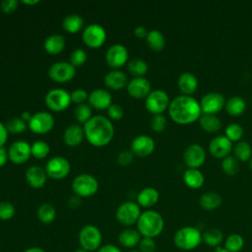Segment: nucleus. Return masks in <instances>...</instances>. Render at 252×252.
Here are the masks:
<instances>
[{
	"label": "nucleus",
	"instance_id": "obj_1",
	"mask_svg": "<svg viewBox=\"0 0 252 252\" xmlns=\"http://www.w3.org/2000/svg\"><path fill=\"white\" fill-rule=\"evenodd\" d=\"M200 102L191 95H179L173 98L168 106L170 118L178 124H188L201 116Z\"/></svg>",
	"mask_w": 252,
	"mask_h": 252
},
{
	"label": "nucleus",
	"instance_id": "obj_2",
	"mask_svg": "<svg viewBox=\"0 0 252 252\" xmlns=\"http://www.w3.org/2000/svg\"><path fill=\"white\" fill-rule=\"evenodd\" d=\"M84 133L88 142L94 147H103L113 138L112 122L103 115L92 116L84 124Z\"/></svg>",
	"mask_w": 252,
	"mask_h": 252
},
{
	"label": "nucleus",
	"instance_id": "obj_3",
	"mask_svg": "<svg viewBox=\"0 0 252 252\" xmlns=\"http://www.w3.org/2000/svg\"><path fill=\"white\" fill-rule=\"evenodd\" d=\"M136 224L137 230L142 237L155 238L162 232L164 220L161 215L157 211L147 210L141 214Z\"/></svg>",
	"mask_w": 252,
	"mask_h": 252
},
{
	"label": "nucleus",
	"instance_id": "obj_4",
	"mask_svg": "<svg viewBox=\"0 0 252 252\" xmlns=\"http://www.w3.org/2000/svg\"><path fill=\"white\" fill-rule=\"evenodd\" d=\"M202 242V232L195 226H183L173 235L174 245L183 251L194 250Z\"/></svg>",
	"mask_w": 252,
	"mask_h": 252
},
{
	"label": "nucleus",
	"instance_id": "obj_5",
	"mask_svg": "<svg viewBox=\"0 0 252 252\" xmlns=\"http://www.w3.org/2000/svg\"><path fill=\"white\" fill-rule=\"evenodd\" d=\"M78 240L81 248L89 252H95L101 246L102 234L97 226L86 224L80 229Z\"/></svg>",
	"mask_w": 252,
	"mask_h": 252
},
{
	"label": "nucleus",
	"instance_id": "obj_6",
	"mask_svg": "<svg viewBox=\"0 0 252 252\" xmlns=\"http://www.w3.org/2000/svg\"><path fill=\"white\" fill-rule=\"evenodd\" d=\"M72 189L76 196L87 198L94 195L98 189L97 180L91 174L82 173L76 176L72 182Z\"/></svg>",
	"mask_w": 252,
	"mask_h": 252
},
{
	"label": "nucleus",
	"instance_id": "obj_7",
	"mask_svg": "<svg viewBox=\"0 0 252 252\" xmlns=\"http://www.w3.org/2000/svg\"><path fill=\"white\" fill-rule=\"evenodd\" d=\"M141 214V207L138 203L126 201L119 205L116 210L115 217L120 224L128 227L137 223Z\"/></svg>",
	"mask_w": 252,
	"mask_h": 252
},
{
	"label": "nucleus",
	"instance_id": "obj_8",
	"mask_svg": "<svg viewBox=\"0 0 252 252\" xmlns=\"http://www.w3.org/2000/svg\"><path fill=\"white\" fill-rule=\"evenodd\" d=\"M71 102V94L63 89L50 90L45 95L46 106L55 112L65 110Z\"/></svg>",
	"mask_w": 252,
	"mask_h": 252
},
{
	"label": "nucleus",
	"instance_id": "obj_9",
	"mask_svg": "<svg viewBox=\"0 0 252 252\" xmlns=\"http://www.w3.org/2000/svg\"><path fill=\"white\" fill-rule=\"evenodd\" d=\"M168 94L161 90H156L151 92L145 101V106L147 110L154 115L161 114L169 106Z\"/></svg>",
	"mask_w": 252,
	"mask_h": 252
},
{
	"label": "nucleus",
	"instance_id": "obj_10",
	"mask_svg": "<svg viewBox=\"0 0 252 252\" xmlns=\"http://www.w3.org/2000/svg\"><path fill=\"white\" fill-rule=\"evenodd\" d=\"M82 38L87 46L91 48H98L106 39V32L100 25L91 24L85 28Z\"/></svg>",
	"mask_w": 252,
	"mask_h": 252
},
{
	"label": "nucleus",
	"instance_id": "obj_11",
	"mask_svg": "<svg viewBox=\"0 0 252 252\" xmlns=\"http://www.w3.org/2000/svg\"><path fill=\"white\" fill-rule=\"evenodd\" d=\"M28 126L32 132L43 135L52 130L54 126V118L49 112L39 111L32 116Z\"/></svg>",
	"mask_w": 252,
	"mask_h": 252
},
{
	"label": "nucleus",
	"instance_id": "obj_12",
	"mask_svg": "<svg viewBox=\"0 0 252 252\" xmlns=\"http://www.w3.org/2000/svg\"><path fill=\"white\" fill-rule=\"evenodd\" d=\"M76 75L75 67L68 62L59 61L52 64L48 70L49 78L56 83H66L71 81Z\"/></svg>",
	"mask_w": 252,
	"mask_h": 252
},
{
	"label": "nucleus",
	"instance_id": "obj_13",
	"mask_svg": "<svg viewBox=\"0 0 252 252\" xmlns=\"http://www.w3.org/2000/svg\"><path fill=\"white\" fill-rule=\"evenodd\" d=\"M70 168V162L65 158L53 157L46 162L45 172L53 179H62L69 174Z\"/></svg>",
	"mask_w": 252,
	"mask_h": 252
},
{
	"label": "nucleus",
	"instance_id": "obj_14",
	"mask_svg": "<svg viewBox=\"0 0 252 252\" xmlns=\"http://www.w3.org/2000/svg\"><path fill=\"white\" fill-rule=\"evenodd\" d=\"M225 104V99L220 93L212 92L205 94L201 101V111L204 114H215L218 113Z\"/></svg>",
	"mask_w": 252,
	"mask_h": 252
},
{
	"label": "nucleus",
	"instance_id": "obj_15",
	"mask_svg": "<svg viewBox=\"0 0 252 252\" xmlns=\"http://www.w3.org/2000/svg\"><path fill=\"white\" fill-rule=\"evenodd\" d=\"M32 156V146L23 140H19L14 142L9 150L8 157L9 159L16 164H21L29 160Z\"/></svg>",
	"mask_w": 252,
	"mask_h": 252
},
{
	"label": "nucleus",
	"instance_id": "obj_16",
	"mask_svg": "<svg viewBox=\"0 0 252 252\" xmlns=\"http://www.w3.org/2000/svg\"><path fill=\"white\" fill-rule=\"evenodd\" d=\"M184 162L188 168H198L206 160V153L202 146L192 144L186 148L183 155Z\"/></svg>",
	"mask_w": 252,
	"mask_h": 252
},
{
	"label": "nucleus",
	"instance_id": "obj_17",
	"mask_svg": "<svg viewBox=\"0 0 252 252\" xmlns=\"http://www.w3.org/2000/svg\"><path fill=\"white\" fill-rule=\"evenodd\" d=\"M105 60L108 66L112 68H120L127 63L128 50L122 44H113L107 49L105 53Z\"/></svg>",
	"mask_w": 252,
	"mask_h": 252
},
{
	"label": "nucleus",
	"instance_id": "obj_18",
	"mask_svg": "<svg viewBox=\"0 0 252 252\" xmlns=\"http://www.w3.org/2000/svg\"><path fill=\"white\" fill-rule=\"evenodd\" d=\"M155 150V141L147 135H139L131 143V151L134 155L144 158L151 155Z\"/></svg>",
	"mask_w": 252,
	"mask_h": 252
},
{
	"label": "nucleus",
	"instance_id": "obj_19",
	"mask_svg": "<svg viewBox=\"0 0 252 252\" xmlns=\"http://www.w3.org/2000/svg\"><path fill=\"white\" fill-rule=\"evenodd\" d=\"M126 88L128 94L135 98L147 97L151 93V83L144 77H135L131 79Z\"/></svg>",
	"mask_w": 252,
	"mask_h": 252
},
{
	"label": "nucleus",
	"instance_id": "obj_20",
	"mask_svg": "<svg viewBox=\"0 0 252 252\" xmlns=\"http://www.w3.org/2000/svg\"><path fill=\"white\" fill-rule=\"evenodd\" d=\"M232 150V143L226 136H217L209 144L210 153L218 158H225Z\"/></svg>",
	"mask_w": 252,
	"mask_h": 252
},
{
	"label": "nucleus",
	"instance_id": "obj_21",
	"mask_svg": "<svg viewBox=\"0 0 252 252\" xmlns=\"http://www.w3.org/2000/svg\"><path fill=\"white\" fill-rule=\"evenodd\" d=\"M89 103L95 109H107L112 104V96L103 89H96L89 94Z\"/></svg>",
	"mask_w": 252,
	"mask_h": 252
},
{
	"label": "nucleus",
	"instance_id": "obj_22",
	"mask_svg": "<svg viewBox=\"0 0 252 252\" xmlns=\"http://www.w3.org/2000/svg\"><path fill=\"white\" fill-rule=\"evenodd\" d=\"M47 174L45 169L38 165H32L26 171V180L32 188H41L46 182Z\"/></svg>",
	"mask_w": 252,
	"mask_h": 252
},
{
	"label": "nucleus",
	"instance_id": "obj_23",
	"mask_svg": "<svg viewBox=\"0 0 252 252\" xmlns=\"http://www.w3.org/2000/svg\"><path fill=\"white\" fill-rule=\"evenodd\" d=\"M142 239V235L137 229L127 227L123 230L120 231L118 234V242L119 244L124 247L129 249H134L135 247L138 246L140 240Z\"/></svg>",
	"mask_w": 252,
	"mask_h": 252
},
{
	"label": "nucleus",
	"instance_id": "obj_24",
	"mask_svg": "<svg viewBox=\"0 0 252 252\" xmlns=\"http://www.w3.org/2000/svg\"><path fill=\"white\" fill-rule=\"evenodd\" d=\"M84 137V128L78 124H71L65 129L63 140L67 146L76 147L82 143Z\"/></svg>",
	"mask_w": 252,
	"mask_h": 252
},
{
	"label": "nucleus",
	"instance_id": "obj_25",
	"mask_svg": "<svg viewBox=\"0 0 252 252\" xmlns=\"http://www.w3.org/2000/svg\"><path fill=\"white\" fill-rule=\"evenodd\" d=\"M128 84L127 76L122 71L113 70L104 76V85L114 91H118L126 87Z\"/></svg>",
	"mask_w": 252,
	"mask_h": 252
},
{
	"label": "nucleus",
	"instance_id": "obj_26",
	"mask_svg": "<svg viewBox=\"0 0 252 252\" xmlns=\"http://www.w3.org/2000/svg\"><path fill=\"white\" fill-rule=\"evenodd\" d=\"M177 85L179 90L185 94V95H189L193 93H195V91L198 88V79L197 77L190 73V72H183L182 74H180L178 81H177Z\"/></svg>",
	"mask_w": 252,
	"mask_h": 252
},
{
	"label": "nucleus",
	"instance_id": "obj_27",
	"mask_svg": "<svg viewBox=\"0 0 252 252\" xmlns=\"http://www.w3.org/2000/svg\"><path fill=\"white\" fill-rule=\"evenodd\" d=\"M159 193L153 187H146L142 189L137 196V203L140 207L150 208L158 203Z\"/></svg>",
	"mask_w": 252,
	"mask_h": 252
},
{
	"label": "nucleus",
	"instance_id": "obj_28",
	"mask_svg": "<svg viewBox=\"0 0 252 252\" xmlns=\"http://www.w3.org/2000/svg\"><path fill=\"white\" fill-rule=\"evenodd\" d=\"M66 45L65 37L62 34H52L49 35L43 43L45 51L51 55L60 53Z\"/></svg>",
	"mask_w": 252,
	"mask_h": 252
},
{
	"label": "nucleus",
	"instance_id": "obj_29",
	"mask_svg": "<svg viewBox=\"0 0 252 252\" xmlns=\"http://www.w3.org/2000/svg\"><path fill=\"white\" fill-rule=\"evenodd\" d=\"M183 180L188 187L198 189L203 186L205 177L198 168H188L183 173Z\"/></svg>",
	"mask_w": 252,
	"mask_h": 252
},
{
	"label": "nucleus",
	"instance_id": "obj_30",
	"mask_svg": "<svg viewBox=\"0 0 252 252\" xmlns=\"http://www.w3.org/2000/svg\"><path fill=\"white\" fill-rule=\"evenodd\" d=\"M221 196L216 192H206L199 200L200 206L206 211H213L219 208L221 204Z\"/></svg>",
	"mask_w": 252,
	"mask_h": 252
},
{
	"label": "nucleus",
	"instance_id": "obj_31",
	"mask_svg": "<svg viewBox=\"0 0 252 252\" xmlns=\"http://www.w3.org/2000/svg\"><path fill=\"white\" fill-rule=\"evenodd\" d=\"M224 107L229 115L237 116L244 112L246 108V102L241 96L234 95L231 96L227 101H225Z\"/></svg>",
	"mask_w": 252,
	"mask_h": 252
},
{
	"label": "nucleus",
	"instance_id": "obj_32",
	"mask_svg": "<svg viewBox=\"0 0 252 252\" xmlns=\"http://www.w3.org/2000/svg\"><path fill=\"white\" fill-rule=\"evenodd\" d=\"M84 26L83 18L78 14H71L64 18L62 27L69 33H76L82 30Z\"/></svg>",
	"mask_w": 252,
	"mask_h": 252
},
{
	"label": "nucleus",
	"instance_id": "obj_33",
	"mask_svg": "<svg viewBox=\"0 0 252 252\" xmlns=\"http://www.w3.org/2000/svg\"><path fill=\"white\" fill-rule=\"evenodd\" d=\"M36 215L40 222L44 224H50L56 218V210L51 204L43 203L38 207Z\"/></svg>",
	"mask_w": 252,
	"mask_h": 252
},
{
	"label": "nucleus",
	"instance_id": "obj_34",
	"mask_svg": "<svg viewBox=\"0 0 252 252\" xmlns=\"http://www.w3.org/2000/svg\"><path fill=\"white\" fill-rule=\"evenodd\" d=\"M203 242L210 247H219L223 240V234L219 228H209L202 233Z\"/></svg>",
	"mask_w": 252,
	"mask_h": 252
},
{
	"label": "nucleus",
	"instance_id": "obj_35",
	"mask_svg": "<svg viewBox=\"0 0 252 252\" xmlns=\"http://www.w3.org/2000/svg\"><path fill=\"white\" fill-rule=\"evenodd\" d=\"M200 126L207 132H217L220 129L221 122L215 114H203L199 118Z\"/></svg>",
	"mask_w": 252,
	"mask_h": 252
},
{
	"label": "nucleus",
	"instance_id": "obj_36",
	"mask_svg": "<svg viewBox=\"0 0 252 252\" xmlns=\"http://www.w3.org/2000/svg\"><path fill=\"white\" fill-rule=\"evenodd\" d=\"M146 41L149 47L155 51H159L163 49L165 45V38L164 35L158 30H152L148 32L146 37Z\"/></svg>",
	"mask_w": 252,
	"mask_h": 252
},
{
	"label": "nucleus",
	"instance_id": "obj_37",
	"mask_svg": "<svg viewBox=\"0 0 252 252\" xmlns=\"http://www.w3.org/2000/svg\"><path fill=\"white\" fill-rule=\"evenodd\" d=\"M244 247V238L238 233H232L228 235L224 240V246L229 252H239Z\"/></svg>",
	"mask_w": 252,
	"mask_h": 252
},
{
	"label": "nucleus",
	"instance_id": "obj_38",
	"mask_svg": "<svg viewBox=\"0 0 252 252\" xmlns=\"http://www.w3.org/2000/svg\"><path fill=\"white\" fill-rule=\"evenodd\" d=\"M128 71L135 77H143L148 72V64L140 58H135L127 63Z\"/></svg>",
	"mask_w": 252,
	"mask_h": 252
},
{
	"label": "nucleus",
	"instance_id": "obj_39",
	"mask_svg": "<svg viewBox=\"0 0 252 252\" xmlns=\"http://www.w3.org/2000/svg\"><path fill=\"white\" fill-rule=\"evenodd\" d=\"M234 155L236 156V158L242 161L249 160L252 157V148L251 145L246 141H239L233 149Z\"/></svg>",
	"mask_w": 252,
	"mask_h": 252
},
{
	"label": "nucleus",
	"instance_id": "obj_40",
	"mask_svg": "<svg viewBox=\"0 0 252 252\" xmlns=\"http://www.w3.org/2000/svg\"><path fill=\"white\" fill-rule=\"evenodd\" d=\"M27 122H25L21 117H12L5 123V127L8 133L20 134L27 129Z\"/></svg>",
	"mask_w": 252,
	"mask_h": 252
},
{
	"label": "nucleus",
	"instance_id": "obj_41",
	"mask_svg": "<svg viewBox=\"0 0 252 252\" xmlns=\"http://www.w3.org/2000/svg\"><path fill=\"white\" fill-rule=\"evenodd\" d=\"M221 168L226 175H235L239 169L238 159L232 156H227L223 158L221 161Z\"/></svg>",
	"mask_w": 252,
	"mask_h": 252
},
{
	"label": "nucleus",
	"instance_id": "obj_42",
	"mask_svg": "<svg viewBox=\"0 0 252 252\" xmlns=\"http://www.w3.org/2000/svg\"><path fill=\"white\" fill-rule=\"evenodd\" d=\"M49 145L44 141H36L32 145V156L35 158H44L49 154Z\"/></svg>",
	"mask_w": 252,
	"mask_h": 252
},
{
	"label": "nucleus",
	"instance_id": "obj_43",
	"mask_svg": "<svg viewBox=\"0 0 252 252\" xmlns=\"http://www.w3.org/2000/svg\"><path fill=\"white\" fill-rule=\"evenodd\" d=\"M225 136L232 141H239L243 136V128L238 123H230L225 128Z\"/></svg>",
	"mask_w": 252,
	"mask_h": 252
},
{
	"label": "nucleus",
	"instance_id": "obj_44",
	"mask_svg": "<svg viewBox=\"0 0 252 252\" xmlns=\"http://www.w3.org/2000/svg\"><path fill=\"white\" fill-rule=\"evenodd\" d=\"M75 117L81 123H86L92 117V110L89 104H79L75 109Z\"/></svg>",
	"mask_w": 252,
	"mask_h": 252
},
{
	"label": "nucleus",
	"instance_id": "obj_45",
	"mask_svg": "<svg viewBox=\"0 0 252 252\" xmlns=\"http://www.w3.org/2000/svg\"><path fill=\"white\" fill-rule=\"evenodd\" d=\"M16 213V209L14 205L10 202H0V220H11Z\"/></svg>",
	"mask_w": 252,
	"mask_h": 252
},
{
	"label": "nucleus",
	"instance_id": "obj_46",
	"mask_svg": "<svg viewBox=\"0 0 252 252\" xmlns=\"http://www.w3.org/2000/svg\"><path fill=\"white\" fill-rule=\"evenodd\" d=\"M87 60V53L82 48H77L72 51L70 55V63L76 67V66H82Z\"/></svg>",
	"mask_w": 252,
	"mask_h": 252
},
{
	"label": "nucleus",
	"instance_id": "obj_47",
	"mask_svg": "<svg viewBox=\"0 0 252 252\" xmlns=\"http://www.w3.org/2000/svg\"><path fill=\"white\" fill-rule=\"evenodd\" d=\"M167 124L166 118L162 114H156L151 119V127L156 132H161L165 129Z\"/></svg>",
	"mask_w": 252,
	"mask_h": 252
},
{
	"label": "nucleus",
	"instance_id": "obj_48",
	"mask_svg": "<svg viewBox=\"0 0 252 252\" xmlns=\"http://www.w3.org/2000/svg\"><path fill=\"white\" fill-rule=\"evenodd\" d=\"M137 247L140 252H155L157 244L155 238L142 237Z\"/></svg>",
	"mask_w": 252,
	"mask_h": 252
},
{
	"label": "nucleus",
	"instance_id": "obj_49",
	"mask_svg": "<svg viewBox=\"0 0 252 252\" xmlns=\"http://www.w3.org/2000/svg\"><path fill=\"white\" fill-rule=\"evenodd\" d=\"M70 94H71V101L77 103L78 105L82 104V103H85V101L89 98L88 93L85 90H82V89L75 90Z\"/></svg>",
	"mask_w": 252,
	"mask_h": 252
},
{
	"label": "nucleus",
	"instance_id": "obj_50",
	"mask_svg": "<svg viewBox=\"0 0 252 252\" xmlns=\"http://www.w3.org/2000/svg\"><path fill=\"white\" fill-rule=\"evenodd\" d=\"M123 108L117 103H112L107 108V115L113 120H120L123 117Z\"/></svg>",
	"mask_w": 252,
	"mask_h": 252
},
{
	"label": "nucleus",
	"instance_id": "obj_51",
	"mask_svg": "<svg viewBox=\"0 0 252 252\" xmlns=\"http://www.w3.org/2000/svg\"><path fill=\"white\" fill-rule=\"evenodd\" d=\"M134 154L131 150H124L121 153H119L117 157V161L121 166H127L130 164L134 158Z\"/></svg>",
	"mask_w": 252,
	"mask_h": 252
},
{
	"label": "nucleus",
	"instance_id": "obj_52",
	"mask_svg": "<svg viewBox=\"0 0 252 252\" xmlns=\"http://www.w3.org/2000/svg\"><path fill=\"white\" fill-rule=\"evenodd\" d=\"M18 3L19 2L17 0H4L0 4L1 11L4 13H7V14L11 13L17 9Z\"/></svg>",
	"mask_w": 252,
	"mask_h": 252
},
{
	"label": "nucleus",
	"instance_id": "obj_53",
	"mask_svg": "<svg viewBox=\"0 0 252 252\" xmlns=\"http://www.w3.org/2000/svg\"><path fill=\"white\" fill-rule=\"evenodd\" d=\"M95 252H122V250L118 246L109 243L101 245Z\"/></svg>",
	"mask_w": 252,
	"mask_h": 252
},
{
	"label": "nucleus",
	"instance_id": "obj_54",
	"mask_svg": "<svg viewBox=\"0 0 252 252\" xmlns=\"http://www.w3.org/2000/svg\"><path fill=\"white\" fill-rule=\"evenodd\" d=\"M8 139V131L3 123L0 122V148L4 146Z\"/></svg>",
	"mask_w": 252,
	"mask_h": 252
},
{
	"label": "nucleus",
	"instance_id": "obj_55",
	"mask_svg": "<svg viewBox=\"0 0 252 252\" xmlns=\"http://www.w3.org/2000/svg\"><path fill=\"white\" fill-rule=\"evenodd\" d=\"M148 32H149L147 31V29H146L145 27H143V26H138V27H136L135 30H134L135 35H136L137 37H139V38H145V37H147Z\"/></svg>",
	"mask_w": 252,
	"mask_h": 252
},
{
	"label": "nucleus",
	"instance_id": "obj_56",
	"mask_svg": "<svg viewBox=\"0 0 252 252\" xmlns=\"http://www.w3.org/2000/svg\"><path fill=\"white\" fill-rule=\"evenodd\" d=\"M8 159H9L8 151H6V149L4 147H1L0 148V167L4 166Z\"/></svg>",
	"mask_w": 252,
	"mask_h": 252
},
{
	"label": "nucleus",
	"instance_id": "obj_57",
	"mask_svg": "<svg viewBox=\"0 0 252 252\" xmlns=\"http://www.w3.org/2000/svg\"><path fill=\"white\" fill-rule=\"evenodd\" d=\"M80 204H81V199L78 196H73L69 199V206L71 208H77L80 206Z\"/></svg>",
	"mask_w": 252,
	"mask_h": 252
},
{
	"label": "nucleus",
	"instance_id": "obj_58",
	"mask_svg": "<svg viewBox=\"0 0 252 252\" xmlns=\"http://www.w3.org/2000/svg\"><path fill=\"white\" fill-rule=\"evenodd\" d=\"M23 252H46V251L39 246H32V247L25 249Z\"/></svg>",
	"mask_w": 252,
	"mask_h": 252
},
{
	"label": "nucleus",
	"instance_id": "obj_59",
	"mask_svg": "<svg viewBox=\"0 0 252 252\" xmlns=\"http://www.w3.org/2000/svg\"><path fill=\"white\" fill-rule=\"evenodd\" d=\"M32 116V115H31L28 111H24V112L21 114V118H22L25 122H28V123H29V121L31 120Z\"/></svg>",
	"mask_w": 252,
	"mask_h": 252
},
{
	"label": "nucleus",
	"instance_id": "obj_60",
	"mask_svg": "<svg viewBox=\"0 0 252 252\" xmlns=\"http://www.w3.org/2000/svg\"><path fill=\"white\" fill-rule=\"evenodd\" d=\"M22 2L27 5H34V4L39 3V0H23Z\"/></svg>",
	"mask_w": 252,
	"mask_h": 252
},
{
	"label": "nucleus",
	"instance_id": "obj_61",
	"mask_svg": "<svg viewBox=\"0 0 252 252\" xmlns=\"http://www.w3.org/2000/svg\"><path fill=\"white\" fill-rule=\"evenodd\" d=\"M214 252H229V251H227V250H226L225 248H223V247H220V246H219V247L215 248Z\"/></svg>",
	"mask_w": 252,
	"mask_h": 252
},
{
	"label": "nucleus",
	"instance_id": "obj_62",
	"mask_svg": "<svg viewBox=\"0 0 252 252\" xmlns=\"http://www.w3.org/2000/svg\"><path fill=\"white\" fill-rule=\"evenodd\" d=\"M74 252H89V251H87V250H85V249H83V248H79V249H77V250H75Z\"/></svg>",
	"mask_w": 252,
	"mask_h": 252
},
{
	"label": "nucleus",
	"instance_id": "obj_63",
	"mask_svg": "<svg viewBox=\"0 0 252 252\" xmlns=\"http://www.w3.org/2000/svg\"><path fill=\"white\" fill-rule=\"evenodd\" d=\"M127 252H140V251H139L138 249H135V248H134V249H129Z\"/></svg>",
	"mask_w": 252,
	"mask_h": 252
},
{
	"label": "nucleus",
	"instance_id": "obj_64",
	"mask_svg": "<svg viewBox=\"0 0 252 252\" xmlns=\"http://www.w3.org/2000/svg\"><path fill=\"white\" fill-rule=\"evenodd\" d=\"M249 160H250V168L252 169V157L250 158V159H249Z\"/></svg>",
	"mask_w": 252,
	"mask_h": 252
}]
</instances>
